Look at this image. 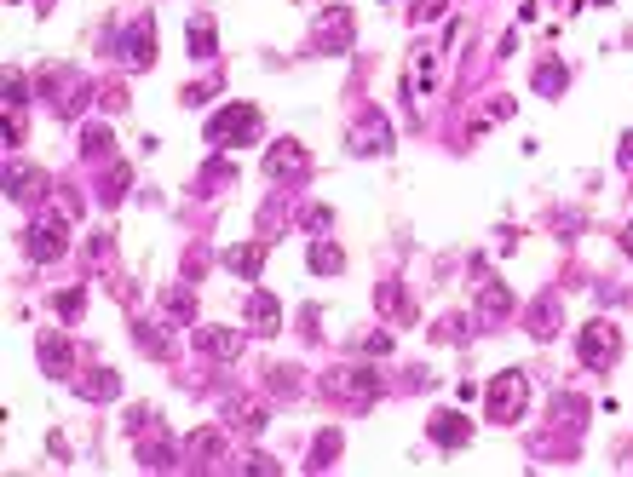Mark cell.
I'll return each mask as SVG.
<instances>
[{
  "mask_svg": "<svg viewBox=\"0 0 633 477\" xmlns=\"http://www.w3.org/2000/svg\"><path fill=\"white\" fill-rule=\"evenodd\" d=\"M323 397H334V403H375L380 397V368H363V363H352V368H329L323 374Z\"/></svg>",
  "mask_w": 633,
  "mask_h": 477,
  "instance_id": "3",
  "label": "cell"
},
{
  "mask_svg": "<svg viewBox=\"0 0 633 477\" xmlns=\"http://www.w3.org/2000/svg\"><path fill=\"white\" fill-rule=\"evenodd\" d=\"M52 311H58V317H81V311H87V294H81V288H64V294L52 299Z\"/></svg>",
  "mask_w": 633,
  "mask_h": 477,
  "instance_id": "30",
  "label": "cell"
},
{
  "mask_svg": "<svg viewBox=\"0 0 633 477\" xmlns=\"http://www.w3.org/2000/svg\"><path fill=\"white\" fill-rule=\"evenodd\" d=\"M467 322H472V317H444V322H432V340H438V345H467V340H472Z\"/></svg>",
  "mask_w": 633,
  "mask_h": 477,
  "instance_id": "26",
  "label": "cell"
},
{
  "mask_svg": "<svg viewBox=\"0 0 633 477\" xmlns=\"http://www.w3.org/2000/svg\"><path fill=\"white\" fill-rule=\"evenodd\" d=\"M133 334H139V345L150 351V357H173V340H167L156 322H133Z\"/></svg>",
  "mask_w": 633,
  "mask_h": 477,
  "instance_id": "27",
  "label": "cell"
},
{
  "mask_svg": "<svg viewBox=\"0 0 633 477\" xmlns=\"http://www.w3.org/2000/svg\"><path fill=\"white\" fill-rule=\"evenodd\" d=\"M616 161H622V167H633V133L622 138V150H616Z\"/></svg>",
  "mask_w": 633,
  "mask_h": 477,
  "instance_id": "34",
  "label": "cell"
},
{
  "mask_svg": "<svg viewBox=\"0 0 633 477\" xmlns=\"http://www.w3.org/2000/svg\"><path fill=\"white\" fill-rule=\"evenodd\" d=\"M305 259H311V271H317V276H340V271H346V253L334 248V242H311Z\"/></svg>",
  "mask_w": 633,
  "mask_h": 477,
  "instance_id": "21",
  "label": "cell"
},
{
  "mask_svg": "<svg viewBox=\"0 0 633 477\" xmlns=\"http://www.w3.org/2000/svg\"><path fill=\"white\" fill-rule=\"evenodd\" d=\"M121 58H127V69H150L156 64V23H150V12L133 18V35H121Z\"/></svg>",
  "mask_w": 633,
  "mask_h": 477,
  "instance_id": "10",
  "label": "cell"
},
{
  "mask_svg": "<svg viewBox=\"0 0 633 477\" xmlns=\"http://www.w3.org/2000/svg\"><path fill=\"white\" fill-rule=\"evenodd\" d=\"M29 259L35 265H52V259H64L70 253V219H58V213H41L35 225H29Z\"/></svg>",
  "mask_w": 633,
  "mask_h": 477,
  "instance_id": "6",
  "label": "cell"
},
{
  "mask_svg": "<svg viewBox=\"0 0 633 477\" xmlns=\"http://www.w3.org/2000/svg\"><path fill=\"white\" fill-rule=\"evenodd\" d=\"M190 52H196V58H213V52H219V35H213V18H190Z\"/></svg>",
  "mask_w": 633,
  "mask_h": 477,
  "instance_id": "25",
  "label": "cell"
},
{
  "mask_svg": "<svg viewBox=\"0 0 633 477\" xmlns=\"http://www.w3.org/2000/svg\"><path fill=\"white\" fill-rule=\"evenodd\" d=\"M507 311H513V294H507V282H484V288H478V328L501 322Z\"/></svg>",
  "mask_w": 633,
  "mask_h": 477,
  "instance_id": "16",
  "label": "cell"
},
{
  "mask_svg": "<svg viewBox=\"0 0 633 477\" xmlns=\"http://www.w3.org/2000/svg\"><path fill=\"white\" fill-rule=\"evenodd\" d=\"M179 455H185V449H167V443H144V449H139V466H144V472H173V466H179Z\"/></svg>",
  "mask_w": 633,
  "mask_h": 477,
  "instance_id": "23",
  "label": "cell"
},
{
  "mask_svg": "<svg viewBox=\"0 0 633 477\" xmlns=\"http://www.w3.org/2000/svg\"><path fill=\"white\" fill-rule=\"evenodd\" d=\"M484 414L495 426H518L530 414V374L524 368H501L490 386H484Z\"/></svg>",
  "mask_w": 633,
  "mask_h": 477,
  "instance_id": "2",
  "label": "cell"
},
{
  "mask_svg": "<svg viewBox=\"0 0 633 477\" xmlns=\"http://www.w3.org/2000/svg\"><path fill=\"white\" fill-rule=\"evenodd\" d=\"M346 150H352V156H386V150H392V121L380 110H363V127H352Z\"/></svg>",
  "mask_w": 633,
  "mask_h": 477,
  "instance_id": "9",
  "label": "cell"
},
{
  "mask_svg": "<svg viewBox=\"0 0 633 477\" xmlns=\"http://www.w3.org/2000/svg\"><path fill=\"white\" fill-rule=\"evenodd\" d=\"M265 380H271V391H282V397H294V391H300V374H294L288 363H282V368H271Z\"/></svg>",
  "mask_w": 633,
  "mask_h": 477,
  "instance_id": "31",
  "label": "cell"
},
{
  "mask_svg": "<svg viewBox=\"0 0 633 477\" xmlns=\"http://www.w3.org/2000/svg\"><path fill=\"white\" fill-rule=\"evenodd\" d=\"M524 328H530L536 340H547V334L559 328V299H536V305H530V322H524Z\"/></svg>",
  "mask_w": 633,
  "mask_h": 477,
  "instance_id": "22",
  "label": "cell"
},
{
  "mask_svg": "<svg viewBox=\"0 0 633 477\" xmlns=\"http://www.w3.org/2000/svg\"><path fill=\"white\" fill-rule=\"evenodd\" d=\"M426 437H432L438 449H467L472 443V420L467 414H455V409H438L432 420H426Z\"/></svg>",
  "mask_w": 633,
  "mask_h": 477,
  "instance_id": "11",
  "label": "cell"
},
{
  "mask_svg": "<svg viewBox=\"0 0 633 477\" xmlns=\"http://www.w3.org/2000/svg\"><path fill=\"white\" fill-rule=\"evenodd\" d=\"M75 391H81L87 403H116L121 397V374L116 368H87V374L75 380Z\"/></svg>",
  "mask_w": 633,
  "mask_h": 477,
  "instance_id": "12",
  "label": "cell"
},
{
  "mask_svg": "<svg viewBox=\"0 0 633 477\" xmlns=\"http://www.w3.org/2000/svg\"><path fill=\"white\" fill-rule=\"evenodd\" d=\"M202 133H208L213 150H248V144L265 138V110L259 104H219Z\"/></svg>",
  "mask_w": 633,
  "mask_h": 477,
  "instance_id": "1",
  "label": "cell"
},
{
  "mask_svg": "<svg viewBox=\"0 0 633 477\" xmlns=\"http://www.w3.org/2000/svg\"><path fill=\"white\" fill-rule=\"evenodd\" d=\"M375 311H380V322L386 328H415V294L403 288V282H375Z\"/></svg>",
  "mask_w": 633,
  "mask_h": 477,
  "instance_id": "8",
  "label": "cell"
},
{
  "mask_svg": "<svg viewBox=\"0 0 633 477\" xmlns=\"http://www.w3.org/2000/svg\"><path fill=\"white\" fill-rule=\"evenodd\" d=\"M35 351H41V363H47L52 380H64V374L75 368V351H70L64 334H35Z\"/></svg>",
  "mask_w": 633,
  "mask_h": 477,
  "instance_id": "13",
  "label": "cell"
},
{
  "mask_svg": "<svg viewBox=\"0 0 633 477\" xmlns=\"http://www.w3.org/2000/svg\"><path fill=\"white\" fill-rule=\"evenodd\" d=\"M564 87H570V69L547 52V58L536 64V92H541V98H564Z\"/></svg>",
  "mask_w": 633,
  "mask_h": 477,
  "instance_id": "19",
  "label": "cell"
},
{
  "mask_svg": "<svg viewBox=\"0 0 633 477\" xmlns=\"http://www.w3.org/2000/svg\"><path fill=\"white\" fill-rule=\"evenodd\" d=\"M616 242H622V253H628V259H633V219H628V230H622Z\"/></svg>",
  "mask_w": 633,
  "mask_h": 477,
  "instance_id": "35",
  "label": "cell"
},
{
  "mask_svg": "<svg viewBox=\"0 0 633 477\" xmlns=\"http://www.w3.org/2000/svg\"><path fill=\"white\" fill-rule=\"evenodd\" d=\"M265 242H236V248H225L219 253V265H225V271H236V276H259V265H265Z\"/></svg>",
  "mask_w": 633,
  "mask_h": 477,
  "instance_id": "15",
  "label": "cell"
},
{
  "mask_svg": "<svg viewBox=\"0 0 633 477\" xmlns=\"http://www.w3.org/2000/svg\"><path fill=\"white\" fill-rule=\"evenodd\" d=\"M6 196H12V202H29V196H35V202H41V190H47V173H41V167H12V173H6Z\"/></svg>",
  "mask_w": 633,
  "mask_h": 477,
  "instance_id": "18",
  "label": "cell"
},
{
  "mask_svg": "<svg viewBox=\"0 0 633 477\" xmlns=\"http://www.w3.org/2000/svg\"><path fill=\"white\" fill-rule=\"evenodd\" d=\"M242 472H265V477H271V472H277V460H265V455H248V460H242Z\"/></svg>",
  "mask_w": 633,
  "mask_h": 477,
  "instance_id": "33",
  "label": "cell"
},
{
  "mask_svg": "<svg viewBox=\"0 0 633 477\" xmlns=\"http://www.w3.org/2000/svg\"><path fill=\"white\" fill-rule=\"evenodd\" d=\"M386 351H392V334H369L363 340V357H386Z\"/></svg>",
  "mask_w": 633,
  "mask_h": 477,
  "instance_id": "32",
  "label": "cell"
},
{
  "mask_svg": "<svg viewBox=\"0 0 633 477\" xmlns=\"http://www.w3.org/2000/svg\"><path fill=\"white\" fill-rule=\"evenodd\" d=\"M196 351H202V357H219V363H231L236 351H242V334H231V328H196Z\"/></svg>",
  "mask_w": 633,
  "mask_h": 477,
  "instance_id": "17",
  "label": "cell"
},
{
  "mask_svg": "<svg viewBox=\"0 0 633 477\" xmlns=\"http://www.w3.org/2000/svg\"><path fill=\"white\" fill-rule=\"evenodd\" d=\"M265 179H277V184L311 179V150H305L300 138H271L265 144Z\"/></svg>",
  "mask_w": 633,
  "mask_h": 477,
  "instance_id": "5",
  "label": "cell"
},
{
  "mask_svg": "<svg viewBox=\"0 0 633 477\" xmlns=\"http://www.w3.org/2000/svg\"><path fill=\"white\" fill-rule=\"evenodd\" d=\"M340 443H346L340 432H323V437H317V449H311V472H323V466H334V455H340Z\"/></svg>",
  "mask_w": 633,
  "mask_h": 477,
  "instance_id": "29",
  "label": "cell"
},
{
  "mask_svg": "<svg viewBox=\"0 0 633 477\" xmlns=\"http://www.w3.org/2000/svg\"><path fill=\"white\" fill-rule=\"evenodd\" d=\"M352 29H357V18H352V6H329V12H317V23H311V52H346L352 46Z\"/></svg>",
  "mask_w": 633,
  "mask_h": 477,
  "instance_id": "7",
  "label": "cell"
},
{
  "mask_svg": "<svg viewBox=\"0 0 633 477\" xmlns=\"http://www.w3.org/2000/svg\"><path fill=\"white\" fill-rule=\"evenodd\" d=\"M81 156H87V161L116 156V138H110V127H87V133H81Z\"/></svg>",
  "mask_w": 633,
  "mask_h": 477,
  "instance_id": "24",
  "label": "cell"
},
{
  "mask_svg": "<svg viewBox=\"0 0 633 477\" xmlns=\"http://www.w3.org/2000/svg\"><path fill=\"white\" fill-rule=\"evenodd\" d=\"M185 455L196 460V466H208L213 455H225V432H219V426H202V432H190Z\"/></svg>",
  "mask_w": 633,
  "mask_h": 477,
  "instance_id": "20",
  "label": "cell"
},
{
  "mask_svg": "<svg viewBox=\"0 0 633 477\" xmlns=\"http://www.w3.org/2000/svg\"><path fill=\"white\" fill-rule=\"evenodd\" d=\"M248 328L271 340V334L282 328V299L277 294H248Z\"/></svg>",
  "mask_w": 633,
  "mask_h": 477,
  "instance_id": "14",
  "label": "cell"
},
{
  "mask_svg": "<svg viewBox=\"0 0 633 477\" xmlns=\"http://www.w3.org/2000/svg\"><path fill=\"white\" fill-rule=\"evenodd\" d=\"M576 351H582V363L593 368V374H605V368H616V357H622V328H616L610 317H593L582 328Z\"/></svg>",
  "mask_w": 633,
  "mask_h": 477,
  "instance_id": "4",
  "label": "cell"
},
{
  "mask_svg": "<svg viewBox=\"0 0 633 477\" xmlns=\"http://www.w3.org/2000/svg\"><path fill=\"white\" fill-rule=\"evenodd\" d=\"M162 305H167V317H179V322L196 317V294H190V288H167Z\"/></svg>",
  "mask_w": 633,
  "mask_h": 477,
  "instance_id": "28",
  "label": "cell"
}]
</instances>
